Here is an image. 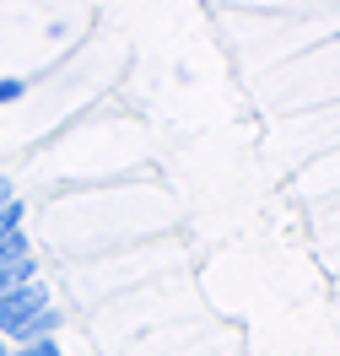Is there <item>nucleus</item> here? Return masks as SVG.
<instances>
[{"label":"nucleus","instance_id":"f257e3e1","mask_svg":"<svg viewBox=\"0 0 340 356\" xmlns=\"http://www.w3.org/2000/svg\"><path fill=\"white\" fill-rule=\"evenodd\" d=\"M49 308H54V297H49L44 281H27V286L6 291V297H0V334L17 346V340H22V330L38 318V313H49Z\"/></svg>","mask_w":340,"mask_h":356},{"label":"nucleus","instance_id":"f03ea898","mask_svg":"<svg viewBox=\"0 0 340 356\" xmlns=\"http://www.w3.org/2000/svg\"><path fill=\"white\" fill-rule=\"evenodd\" d=\"M27 281H38V259H17V265H0V297L6 291L27 286Z\"/></svg>","mask_w":340,"mask_h":356},{"label":"nucleus","instance_id":"7ed1b4c3","mask_svg":"<svg viewBox=\"0 0 340 356\" xmlns=\"http://www.w3.org/2000/svg\"><path fill=\"white\" fill-rule=\"evenodd\" d=\"M22 227H27V205H22V200H11L6 211H0V243H11Z\"/></svg>","mask_w":340,"mask_h":356},{"label":"nucleus","instance_id":"20e7f679","mask_svg":"<svg viewBox=\"0 0 340 356\" xmlns=\"http://www.w3.org/2000/svg\"><path fill=\"white\" fill-rule=\"evenodd\" d=\"M11 356H65L60 340H33V346H11Z\"/></svg>","mask_w":340,"mask_h":356},{"label":"nucleus","instance_id":"39448f33","mask_svg":"<svg viewBox=\"0 0 340 356\" xmlns=\"http://www.w3.org/2000/svg\"><path fill=\"white\" fill-rule=\"evenodd\" d=\"M17 97H27V81H22V76H0V108L17 103Z\"/></svg>","mask_w":340,"mask_h":356},{"label":"nucleus","instance_id":"423d86ee","mask_svg":"<svg viewBox=\"0 0 340 356\" xmlns=\"http://www.w3.org/2000/svg\"><path fill=\"white\" fill-rule=\"evenodd\" d=\"M11 200H17V189H11V178H0V211H6Z\"/></svg>","mask_w":340,"mask_h":356}]
</instances>
